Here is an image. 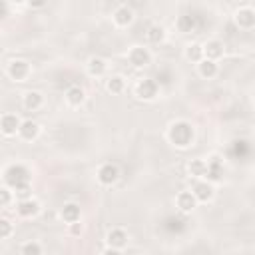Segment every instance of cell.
I'll return each mask as SVG.
<instances>
[{"label":"cell","mask_w":255,"mask_h":255,"mask_svg":"<svg viewBox=\"0 0 255 255\" xmlns=\"http://www.w3.org/2000/svg\"><path fill=\"white\" fill-rule=\"evenodd\" d=\"M167 139L175 145V147H187L191 145L193 141V128L189 122H173L169 128H167Z\"/></svg>","instance_id":"6da1fadb"},{"label":"cell","mask_w":255,"mask_h":255,"mask_svg":"<svg viewBox=\"0 0 255 255\" xmlns=\"http://www.w3.org/2000/svg\"><path fill=\"white\" fill-rule=\"evenodd\" d=\"M4 181L16 189L24 183H30V171H28V167H24L20 163H12L4 169Z\"/></svg>","instance_id":"7a4b0ae2"},{"label":"cell","mask_w":255,"mask_h":255,"mask_svg":"<svg viewBox=\"0 0 255 255\" xmlns=\"http://www.w3.org/2000/svg\"><path fill=\"white\" fill-rule=\"evenodd\" d=\"M157 90H159V84L157 80H151V78H143L135 84V96L141 100H153L157 96Z\"/></svg>","instance_id":"3957f363"},{"label":"cell","mask_w":255,"mask_h":255,"mask_svg":"<svg viewBox=\"0 0 255 255\" xmlns=\"http://www.w3.org/2000/svg\"><path fill=\"white\" fill-rule=\"evenodd\" d=\"M6 72H8V76H10L12 80L24 82V80L30 76V66H28V62H24V60H12V62L8 64V68H6Z\"/></svg>","instance_id":"277c9868"},{"label":"cell","mask_w":255,"mask_h":255,"mask_svg":"<svg viewBox=\"0 0 255 255\" xmlns=\"http://www.w3.org/2000/svg\"><path fill=\"white\" fill-rule=\"evenodd\" d=\"M128 60H129L135 68H143V66H147V64L151 62V54H149V50L143 48V46H133V48L129 50V54H128Z\"/></svg>","instance_id":"5b68a950"},{"label":"cell","mask_w":255,"mask_h":255,"mask_svg":"<svg viewBox=\"0 0 255 255\" xmlns=\"http://www.w3.org/2000/svg\"><path fill=\"white\" fill-rule=\"evenodd\" d=\"M120 177V169L114 165V163H104L100 169H98V181L102 185H114Z\"/></svg>","instance_id":"8992f818"},{"label":"cell","mask_w":255,"mask_h":255,"mask_svg":"<svg viewBox=\"0 0 255 255\" xmlns=\"http://www.w3.org/2000/svg\"><path fill=\"white\" fill-rule=\"evenodd\" d=\"M235 24L243 30H249L255 26V10L249 8V6H243L235 12Z\"/></svg>","instance_id":"52a82bcc"},{"label":"cell","mask_w":255,"mask_h":255,"mask_svg":"<svg viewBox=\"0 0 255 255\" xmlns=\"http://www.w3.org/2000/svg\"><path fill=\"white\" fill-rule=\"evenodd\" d=\"M175 205L179 207V211L189 213L197 207V197H195L193 191H179L177 197H175Z\"/></svg>","instance_id":"ba28073f"},{"label":"cell","mask_w":255,"mask_h":255,"mask_svg":"<svg viewBox=\"0 0 255 255\" xmlns=\"http://www.w3.org/2000/svg\"><path fill=\"white\" fill-rule=\"evenodd\" d=\"M20 120L16 114H4L0 118V128H2V133L4 135H14L18 129H20Z\"/></svg>","instance_id":"9c48e42d"},{"label":"cell","mask_w":255,"mask_h":255,"mask_svg":"<svg viewBox=\"0 0 255 255\" xmlns=\"http://www.w3.org/2000/svg\"><path fill=\"white\" fill-rule=\"evenodd\" d=\"M203 54H205V58L219 60L225 54V46H223L221 40H209V42L203 44Z\"/></svg>","instance_id":"30bf717a"},{"label":"cell","mask_w":255,"mask_h":255,"mask_svg":"<svg viewBox=\"0 0 255 255\" xmlns=\"http://www.w3.org/2000/svg\"><path fill=\"white\" fill-rule=\"evenodd\" d=\"M18 133H20V137H22V139L32 141V139H36V137H38V133H40V126H38L36 122H32V120H24V122L20 124Z\"/></svg>","instance_id":"8fae6325"},{"label":"cell","mask_w":255,"mask_h":255,"mask_svg":"<svg viewBox=\"0 0 255 255\" xmlns=\"http://www.w3.org/2000/svg\"><path fill=\"white\" fill-rule=\"evenodd\" d=\"M191 191L195 193L197 201L207 203V201H211V199H213V185H211L209 181H197V183L193 185V189H191Z\"/></svg>","instance_id":"7c38bea8"},{"label":"cell","mask_w":255,"mask_h":255,"mask_svg":"<svg viewBox=\"0 0 255 255\" xmlns=\"http://www.w3.org/2000/svg\"><path fill=\"white\" fill-rule=\"evenodd\" d=\"M16 211H18V215H22V217H34V215L40 211V203H38L36 199H32V197H26V199H22V201L18 203Z\"/></svg>","instance_id":"4fadbf2b"},{"label":"cell","mask_w":255,"mask_h":255,"mask_svg":"<svg viewBox=\"0 0 255 255\" xmlns=\"http://www.w3.org/2000/svg\"><path fill=\"white\" fill-rule=\"evenodd\" d=\"M175 26H177V30L183 32V34L195 32V28H197V16H193V14H183V16L177 18Z\"/></svg>","instance_id":"5bb4252c"},{"label":"cell","mask_w":255,"mask_h":255,"mask_svg":"<svg viewBox=\"0 0 255 255\" xmlns=\"http://www.w3.org/2000/svg\"><path fill=\"white\" fill-rule=\"evenodd\" d=\"M114 22L118 24V26H129L131 22H133V10L131 8H128V6H120L116 12H114Z\"/></svg>","instance_id":"9a60e30c"},{"label":"cell","mask_w":255,"mask_h":255,"mask_svg":"<svg viewBox=\"0 0 255 255\" xmlns=\"http://www.w3.org/2000/svg\"><path fill=\"white\" fill-rule=\"evenodd\" d=\"M106 68H108L106 60H104V58H98V56L90 58L88 64H86L88 74H90V76H96V78H98V76H104V74H106Z\"/></svg>","instance_id":"2e32d148"},{"label":"cell","mask_w":255,"mask_h":255,"mask_svg":"<svg viewBox=\"0 0 255 255\" xmlns=\"http://www.w3.org/2000/svg\"><path fill=\"white\" fill-rule=\"evenodd\" d=\"M126 243H128V233H126L122 227H114V229L108 233V245L122 249Z\"/></svg>","instance_id":"e0dca14e"},{"label":"cell","mask_w":255,"mask_h":255,"mask_svg":"<svg viewBox=\"0 0 255 255\" xmlns=\"http://www.w3.org/2000/svg\"><path fill=\"white\" fill-rule=\"evenodd\" d=\"M221 175H223V163L219 161V157H211L207 161V175L205 177L209 181H219Z\"/></svg>","instance_id":"ac0fdd59"},{"label":"cell","mask_w":255,"mask_h":255,"mask_svg":"<svg viewBox=\"0 0 255 255\" xmlns=\"http://www.w3.org/2000/svg\"><path fill=\"white\" fill-rule=\"evenodd\" d=\"M197 70H199V76L203 78H213L217 74V62L211 60V58H203L201 62H197Z\"/></svg>","instance_id":"d6986e66"},{"label":"cell","mask_w":255,"mask_h":255,"mask_svg":"<svg viewBox=\"0 0 255 255\" xmlns=\"http://www.w3.org/2000/svg\"><path fill=\"white\" fill-rule=\"evenodd\" d=\"M60 217L70 225V223H74V221H80V205H76V203H66L64 207H62V211H60Z\"/></svg>","instance_id":"ffe728a7"},{"label":"cell","mask_w":255,"mask_h":255,"mask_svg":"<svg viewBox=\"0 0 255 255\" xmlns=\"http://www.w3.org/2000/svg\"><path fill=\"white\" fill-rule=\"evenodd\" d=\"M24 108L26 110H30V112H34V110H38L40 106H42V102H44V98H42V94L40 92H34V90H30V92H26L24 94Z\"/></svg>","instance_id":"44dd1931"},{"label":"cell","mask_w":255,"mask_h":255,"mask_svg":"<svg viewBox=\"0 0 255 255\" xmlns=\"http://www.w3.org/2000/svg\"><path fill=\"white\" fill-rule=\"evenodd\" d=\"M84 100H86V94H84V90H82L80 86H72V88L66 92V102H68L70 106H82Z\"/></svg>","instance_id":"7402d4cb"},{"label":"cell","mask_w":255,"mask_h":255,"mask_svg":"<svg viewBox=\"0 0 255 255\" xmlns=\"http://www.w3.org/2000/svg\"><path fill=\"white\" fill-rule=\"evenodd\" d=\"M187 173L191 177H205L207 175V161L203 159H191L187 165Z\"/></svg>","instance_id":"603a6c76"},{"label":"cell","mask_w":255,"mask_h":255,"mask_svg":"<svg viewBox=\"0 0 255 255\" xmlns=\"http://www.w3.org/2000/svg\"><path fill=\"white\" fill-rule=\"evenodd\" d=\"M185 58H187L189 62H201V60L205 58V54H203V46L197 44V42L187 44V46H185Z\"/></svg>","instance_id":"cb8c5ba5"},{"label":"cell","mask_w":255,"mask_h":255,"mask_svg":"<svg viewBox=\"0 0 255 255\" xmlns=\"http://www.w3.org/2000/svg\"><path fill=\"white\" fill-rule=\"evenodd\" d=\"M106 88H108V92H112V94H122L124 88H126V80H124L122 76H112V78L106 82Z\"/></svg>","instance_id":"d4e9b609"},{"label":"cell","mask_w":255,"mask_h":255,"mask_svg":"<svg viewBox=\"0 0 255 255\" xmlns=\"http://www.w3.org/2000/svg\"><path fill=\"white\" fill-rule=\"evenodd\" d=\"M163 38H165V30H163L161 26H149V30H147V40H149L151 44H159V42H163Z\"/></svg>","instance_id":"484cf974"},{"label":"cell","mask_w":255,"mask_h":255,"mask_svg":"<svg viewBox=\"0 0 255 255\" xmlns=\"http://www.w3.org/2000/svg\"><path fill=\"white\" fill-rule=\"evenodd\" d=\"M12 233V223L8 219H0V239H8Z\"/></svg>","instance_id":"4316f807"},{"label":"cell","mask_w":255,"mask_h":255,"mask_svg":"<svg viewBox=\"0 0 255 255\" xmlns=\"http://www.w3.org/2000/svg\"><path fill=\"white\" fill-rule=\"evenodd\" d=\"M22 253H26V255H40L42 247L38 243H24L22 245Z\"/></svg>","instance_id":"83f0119b"},{"label":"cell","mask_w":255,"mask_h":255,"mask_svg":"<svg viewBox=\"0 0 255 255\" xmlns=\"http://www.w3.org/2000/svg\"><path fill=\"white\" fill-rule=\"evenodd\" d=\"M10 199H12L10 189H8V187H2V189H0V205H2V207H8Z\"/></svg>","instance_id":"f1b7e54d"},{"label":"cell","mask_w":255,"mask_h":255,"mask_svg":"<svg viewBox=\"0 0 255 255\" xmlns=\"http://www.w3.org/2000/svg\"><path fill=\"white\" fill-rule=\"evenodd\" d=\"M16 195H20L22 199H26V197H30V183H24V185H20V187H16Z\"/></svg>","instance_id":"f546056e"},{"label":"cell","mask_w":255,"mask_h":255,"mask_svg":"<svg viewBox=\"0 0 255 255\" xmlns=\"http://www.w3.org/2000/svg\"><path fill=\"white\" fill-rule=\"evenodd\" d=\"M70 233H72V235H80V233H82V223H80V221L70 223Z\"/></svg>","instance_id":"4dcf8cb0"},{"label":"cell","mask_w":255,"mask_h":255,"mask_svg":"<svg viewBox=\"0 0 255 255\" xmlns=\"http://www.w3.org/2000/svg\"><path fill=\"white\" fill-rule=\"evenodd\" d=\"M46 2H48V0H28V4H30L32 8H42V6H46Z\"/></svg>","instance_id":"1f68e13d"},{"label":"cell","mask_w":255,"mask_h":255,"mask_svg":"<svg viewBox=\"0 0 255 255\" xmlns=\"http://www.w3.org/2000/svg\"><path fill=\"white\" fill-rule=\"evenodd\" d=\"M6 16H8V6L4 4V6H2V18H6Z\"/></svg>","instance_id":"d6a6232c"},{"label":"cell","mask_w":255,"mask_h":255,"mask_svg":"<svg viewBox=\"0 0 255 255\" xmlns=\"http://www.w3.org/2000/svg\"><path fill=\"white\" fill-rule=\"evenodd\" d=\"M12 2H18L20 4V2H28V0H12Z\"/></svg>","instance_id":"836d02e7"}]
</instances>
